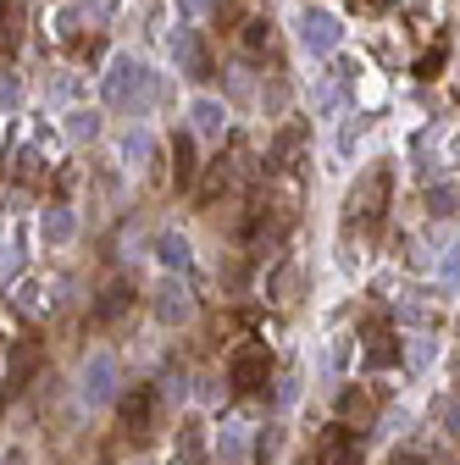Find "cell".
<instances>
[{
    "mask_svg": "<svg viewBox=\"0 0 460 465\" xmlns=\"http://www.w3.org/2000/svg\"><path fill=\"white\" fill-rule=\"evenodd\" d=\"M444 427L460 438V393H455V399H444Z\"/></svg>",
    "mask_w": 460,
    "mask_h": 465,
    "instance_id": "cell-23",
    "label": "cell"
},
{
    "mask_svg": "<svg viewBox=\"0 0 460 465\" xmlns=\"http://www.w3.org/2000/svg\"><path fill=\"white\" fill-rule=\"evenodd\" d=\"M266 39H272V34H266V23H261V17H255V23H245V45H250V50H266Z\"/></svg>",
    "mask_w": 460,
    "mask_h": 465,
    "instance_id": "cell-22",
    "label": "cell"
},
{
    "mask_svg": "<svg viewBox=\"0 0 460 465\" xmlns=\"http://www.w3.org/2000/svg\"><path fill=\"white\" fill-rule=\"evenodd\" d=\"M189 116H195V134H200V139H222V134H227V105H222V100H195Z\"/></svg>",
    "mask_w": 460,
    "mask_h": 465,
    "instance_id": "cell-11",
    "label": "cell"
},
{
    "mask_svg": "<svg viewBox=\"0 0 460 465\" xmlns=\"http://www.w3.org/2000/svg\"><path fill=\"white\" fill-rule=\"evenodd\" d=\"M67 128H73V139H95V134H100V116H95V111H73Z\"/></svg>",
    "mask_w": 460,
    "mask_h": 465,
    "instance_id": "cell-19",
    "label": "cell"
},
{
    "mask_svg": "<svg viewBox=\"0 0 460 465\" xmlns=\"http://www.w3.org/2000/svg\"><path fill=\"white\" fill-rule=\"evenodd\" d=\"M195 166H200V161H195V144L178 139V144H172V172H178V183H184V189L195 183Z\"/></svg>",
    "mask_w": 460,
    "mask_h": 465,
    "instance_id": "cell-15",
    "label": "cell"
},
{
    "mask_svg": "<svg viewBox=\"0 0 460 465\" xmlns=\"http://www.w3.org/2000/svg\"><path fill=\"white\" fill-rule=\"evenodd\" d=\"M399 355V343H388V332H372V343H366V366H388Z\"/></svg>",
    "mask_w": 460,
    "mask_h": 465,
    "instance_id": "cell-16",
    "label": "cell"
},
{
    "mask_svg": "<svg viewBox=\"0 0 460 465\" xmlns=\"http://www.w3.org/2000/svg\"><path fill=\"white\" fill-rule=\"evenodd\" d=\"M216 465H250V427L245 421H222V432H216Z\"/></svg>",
    "mask_w": 460,
    "mask_h": 465,
    "instance_id": "cell-7",
    "label": "cell"
},
{
    "mask_svg": "<svg viewBox=\"0 0 460 465\" xmlns=\"http://www.w3.org/2000/svg\"><path fill=\"white\" fill-rule=\"evenodd\" d=\"M39 232H45V244H73V239H78V216H73L67 205H45Z\"/></svg>",
    "mask_w": 460,
    "mask_h": 465,
    "instance_id": "cell-9",
    "label": "cell"
},
{
    "mask_svg": "<svg viewBox=\"0 0 460 465\" xmlns=\"http://www.w3.org/2000/svg\"><path fill=\"white\" fill-rule=\"evenodd\" d=\"M433 355H438V343H433V338H416V343H411V366H416V371L433 366Z\"/></svg>",
    "mask_w": 460,
    "mask_h": 465,
    "instance_id": "cell-21",
    "label": "cell"
},
{
    "mask_svg": "<svg viewBox=\"0 0 460 465\" xmlns=\"http://www.w3.org/2000/svg\"><path fill=\"white\" fill-rule=\"evenodd\" d=\"M316 465H361V454H355V432L333 427V432L322 438V449H316Z\"/></svg>",
    "mask_w": 460,
    "mask_h": 465,
    "instance_id": "cell-10",
    "label": "cell"
},
{
    "mask_svg": "<svg viewBox=\"0 0 460 465\" xmlns=\"http://www.w3.org/2000/svg\"><path fill=\"white\" fill-rule=\"evenodd\" d=\"M150 311H155V322H161V327H184V322L195 316V294H189V282H178V277H166V282L155 288V300H150Z\"/></svg>",
    "mask_w": 460,
    "mask_h": 465,
    "instance_id": "cell-4",
    "label": "cell"
},
{
    "mask_svg": "<svg viewBox=\"0 0 460 465\" xmlns=\"http://www.w3.org/2000/svg\"><path fill=\"white\" fill-rule=\"evenodd\" d=\"M155 261L166 272H184L189 266V239H184V232H161V239H155Z\"/></svg>",
    "mask_w": 460,
    "mask_h": 465,
    "instance_id": "cell-13",
    "label": "cell"
},
{
    "mask_svg": "<svg viewBox=\"0 0 460 465\" xmlns=\"http://www.w3.org/2000/svg\"><path fill=\"white\" fill-rule=\"evenodd\" d=\"M150 94V73L134 62V55H117L111 62V73H105V100L111 105H134V100H145Z\"/></svg>",
    "mask_w": 460,
    "mask_h": 465,
    "instance_id": "cell-3",
    "label": "cell"
},
{
    "mask_svg": "<svg viewBox=\"0 0 460 465\" xmlns=\"http://www.w3.org/2000/svg\"><path fill=\"white\" fill-rule=\"evenodd\" d=\"M123 416H128L134 432H150V421H155V388H139V393L123 404Z\"/></svg>",
    "mask_w": 460,
    "mask_h": 465,
    "instance_id": "cell-14",
    "label": "cell"
},
{
    "mask_svg": "<svg viewBox=\"0 0 460 465\" xmlns=\"http://www.w3.org/2000/svg\"><path fill=\"white\" fill-rule=\"evenodd\" d=\"M117 355H105V349H95V355L78 366V399L89 404V411H100V404L117 399Z\"/></svg>",
    "mask_w": 460,
    "mask_h": 465,
    "instance_id": "cell-1",
    "label": "cell"
},
{
    "mask_svg": "<svg viewBox=\"0 0 460 465\" xmlns=\"http://www.w3.org/2000/svg\"><path fill=\"white\" fill-rule=\"evenodd\" d=\"M172 62H178L189 78H211V62H205V45L189 34V28H178L172 34Z\"/></svg>",
    "mask_w": 460,
    "mask_h": 465,
    "instance_id": "cell-8",
    "label": "cell"
},
{
    "mask_svg": "<svg viewBox=\"0 0 460 465\" xmlns=\"http://www.w3.org/2000/svg\"><path fill=\"white\" fill-rule=\"evenodd\" d=\"M128 305H134V294H128L123 282H111V288H100V300H95L89 322H95V327H105V322H117V316H123Z\"/></svg>",
    "mask_w": 460,
    "mask_h": 465,
    "instance_id": "cell-12",
    "label": "cell"
},
{
    "mask_svg": "<svg viewBox=\"0 0 460 465\" xmlns=\"http://www.w3.org/2000/svg\"><path fill=\"white\" fill-rule=\"evenodd\" d=\"M295 28H300V50H305V55H333V50L344 45V23H338L333 12H322V6H305V12L295 17Z\"/></svg>",
    "mask_w": 460,
    "mask_h": 465,
    "instance_id": "cell-2",
    "label": "cell"
},
{
    "mask_svg": "<svg viewBox=\"0 0 460 465\" xmlns=\"http://www.w3.org/2000/svg\"><path fill=\"white\" fill-rule=\"evenodd\" d=\"M266 371H272V361H266V349L261 343H250V349H239V355L234 361H227V382H234V388H261L266 382Z\"/></svg>",
    "mask_w": 460,
    "mask_h": 465,
    "instance_id": "cell-6",
    "label": "cell"
},
{
    "mask_svg": "<svg viewBox=\"0 0 460 465\" xmlns=\"http://www.w3.org/2000/svg\"><path fill=\"white\" fill-rule=\"evenodd\" d=\"M383 200H388V166H372L366 178H361V189L350 194V216L355 222H377L383 216Z\"/></svg>",
    "mask_w": 460,
    "mask_h": 465,
    "instance_id": "cell-5",
    "label": "cell"
},
{
    "mask_svg": "<svg viewBox=\"0 0 460 465\" xmlns=\"http://www.w3.org/2000/svg\"><path fill=\"white\" fill-rule=\"evenodd\" d=\"M455 200H460L455 189H433V194H427V211H433V216H455V211H460Z\"/></svg>",
    "mask_w": 460,
    "mask_h": 465,
    "instance_id": "cell-18",
    "label": "cell"
},
{
    "mask_svg": "<svg viewBox=\"0 0 460 465\" xmlns=\"http://www.w3.org/2000/svg\"><path fill=\"white\" fill-rule=\"evenodd\" d=\"M17 45V6H0V50Z\"/></svg>",
    "mask_w": 460,
    "mask_h": 465,
    "instance_id": "cell-20",
    "label": "cell"
},
{
    "mask_svg": "<svg viewBox=\"0 0 460 465\" xmlns=\"http://www.w3.org/2000/svg\"><path fill=\"white\" fill-rule=\"evenodd\" d=\"M438 282H444V288H460V244H449V250L438 255Z\"/></svg>",
    "mask_w": 460,
    "mask_h": 465,
    "instance_id": "cell-17",
    "label": "cell"
}]
</instances>
